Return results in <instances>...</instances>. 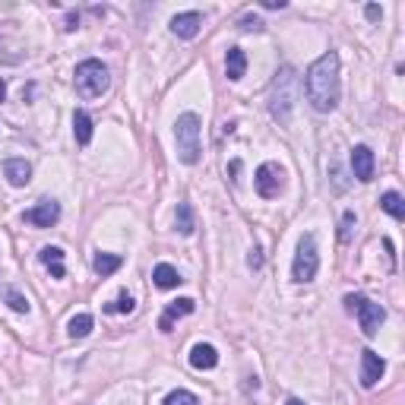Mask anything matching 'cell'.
I'll list each match as a JSON object with an SVG mask.
<instances>
[{
	"mask_svg": "<svg viewBox=\"0 0 405 405\" xmlns=\"http://www.w3.org/2000/svg\"><path fill=\"white\" fill-rule=\"evenodd\" d=\"M304 89H307L310 108L320 111V114H330V111L339 108L342 79H339V54L336 51H326V54H320L310 63L307 76H304Z\"/></svg>",
	"mask_w": 405,
	"mask_h": 405,
	"instance_id": "1",
	"label": "cell"
},
{
	"mask_svg": "<svg viewBox=\"0 0 405 405\" xmlns=\"http://www.w3.org/2000/svg\"><path fill=\"white\" fill-rule=\"evenodd\" d=\"M295 98H298L295 67H279V73L273 76V86H269V114H273L279 124H289Z\"/></svg>",
	"mask_w": 405,
	"mask_h": 405,
	"instance_id": "2",
	"label": "cell"
},
{
	"mask_svg": "<svg viewBox=\"0 0 405 405\" xmlns=\"http://www.w3.org/2000/svg\"><path fill=\"white\" fill-rule=\"evenodd\" d=\"M199 114L184 111V114L174 121V143H178V158L184 165H197L199 155H203V146H199Z\"/></svg>",
	"mask_w": 405,
	"mask_h": 405,
	"instance_id": "3",
	"label": "cell"
},
{
	"mask_svg": "<svg viewBox=\"0 0 405 405\" xmlns=\"http://www.w3.org/2000/svg\"><path fill=\"white\" fill-rule=\"evenodd\" d=\"M73 86H76V92H79V98H98V95H105V92H108V86H111L108 67H105L102 61H95V57H89V61H83V63H76Z\"/></svg>",
	"mask_w": 405,
	"mask_h": 405,
	"instance_id": "4",
	"label": "cell"
},
{
	"mask_svg": "<svg viewBox=\"0 0 405 405\" xmlns=\"http://www.w3.org/2000/svg\"><path fill=\"white\" fill-rule=\"evenodd\" d=\"M316 269H320L316 238H314V234H301V240H298L295 263H291V282H298V285H307V282L316 279Z\"/></svg>",
	"mask_w": 405,
	"mask_h": 405,
	"instance_id": "5",
	"label": "cell"
},
{
	"mask_svg": "<svg viewBox=\"0 0 405 405\" xmlns=\"http://www.w3.org/2000/svg\"><path fill=\"white\" fill-rule=\"evenodd\" d=\"M345 307H349L351 314L358 316V323H361V333L367 339L377 336L380 323L386 320V310L380 307V304H374L371 298H364V295H345Z\"/></svg>",
	"mask_w": 405,
	"mask_h": 405,
	"instance_id": "6",
	"label": "cell"
},
{
	"mask_svg": "<svg viewBox=\"0 0 405 405\" xmlns=\"http://www.w3.org/2000/svg\"><path fill=\"white\" fill-rule=\"evenodd\" d=\"M254 187L263 199H275L282 193V187H285V168L279 162H263L254 174Z\"/></svg>",
	"mask_w": 405,
	"mask_h": 405,
	"instance_id": "7",
	"label": "cell"
},
{
	"mask_svg": "<svg viewBox=\"0 0 405 405\" xmlns=\"http://www.w3.org/2000/svg\"><path fill=\"white\" fill-rule=\"evenodd\" d=\"M22 219L35 228H51L61 222V203H57V199H38L32 209L22 213Z\"/></svg>",
	"mask_w": 405,
	"mask_h": 405,
	"instance_id": "8",
	"label": "cell"
},
{
	"mask_svg": "<svg viewBox=\"0 0 405 405\" xmlns=\"http://www.w3.org/2000/svg\"><path fill=\"white\" fill-rule=\"evenodd\" d=\"M383 374H386V361L374 349H364L361 351V386L364 390H374L383 380Z\"/></svg>",
	"mask_w": 405,
	"mask_h": 405,
	"instance_id": "9",
	"label": "cell"
},
{
	"mask_svg": "<svg viewBox=\"0 0 405 405\" xmlns=\"http://www.w3.org/2000/svg\"><path fill=\"white\" fill-rule=\"evenodd\" d=\"M374 168H377V158H374L371 146H355L351 149V174H355L361 184H371L374 181Z\"/></svg>",
	"mask_w": 405,
	"mask_h": 405,
	"instance_id": "10",
	"label": "cell"
},
{
	"mask_svg": "<svg viewBox=\"0 0 405 405\" xmlns=\"http://www.w3.org/2000/svg\"><path fill=\"white\" fill-rule=\"evenodd\" d=\"M199 29H203V13H197V10L178 13V16L171 20V35H178V38H184V42L197 38Z\"/></svg>",
	"mask_w": 405,
	"mask_h": 405,
	"instance_id": "11",
	"label": "cell"
},
{
	"mask_svg": "<svg viewBox=\"0 0 405 405\" xmlns=\"http://www.w3.org/2000/svg\"><path fill=\"white\" fill-rule=\"evenodd\" d=\"M193 310H197V301H193V298H178V301H171L165 307V314H162V320H158V330H162V333H171L174 320H181V316L193 314Z\"/></svg>",
	"mask_w": 405,
	"mask_h": 405,
	"instance_id": "12",
	"label": "cell"
},
{
	"mask_svg": "<svg viewBox=\"0 0 405 405\" xmlns=\"http://www.w3.org/2000/svg\"><path fill=\"white\" fill-rule=\"evenodd\" d=\"M215 364H219V349L209 342H197L190 349V367H197V371H213Z\"/></svg>",
	"mask_w": 405,
	"mask_h": 405,
	"instance_id": "13",
	"label": "cell"
},
{
	"mask_svg": "<svg viewBox=\"0 0 405 405\" xmlns=\"http://www.w3.org/2000/svg\"><path fill=\"white\" fill-rule=\"evenodd\" d=\"M3 174L13 187H26L32 181V165H29L26 158H7L3 162Z\"/></svg>",
	"mask_w": 405,
	"mask_h": 405,
	"instance_id": "14",
	"label": "cell"
},
{
	"mask_svg": "<svg viewBox=\"0 0 405 405\" xmlns=\"http://www.w3.org/2000/svg\"><path fill=\"white\" fill-rule=\"evenodd\" d=\"M225 73H228V79L231 83H238L240 76L247 73V54H244V48H228V54H225Z\"/></svg>",
	"mask_w": 405,
	"mask_h": 405,
	"instance_id": "15",
	"label": "cell"
},
{
	"mask_svg": "<svg viewBox=\"0 0 405 405\" xmlns=\"http://www.w3.org/2000/svg\"><path fill=\"white\" fill-rule=\"evenodd\" d=\"M152 282H155V289L168 291V289H178L184 279H181V273L171 266V263H158V266L152 269Z\"/></svg>",
	"mask_w": 405,
	"mask_h": 405,
	"instance_id": "16",
	"label": "cell"
},
{
	"mask_svg": "<svg viewBox=\"0 0 405 405\" xmlns=\"http://www.w3.org/2000/svg\"><path fill=\"white\" fill-rule=\"evenodd\" d=\"M121 266H124V257H121V254H95V260H92V269H95L102 279L114 275Z\"/></svg>",
	"mask_w": 405,
	"mask_h": 405,
	"instance_id": "17",
	"label": "cell"
},
{
	"mask_svg": "<svg viewBox=\"0 0 405 405\" xmlns=\"http://www.w3.org/2000/svg\"><path fill=\"white\" fill-rule=\"evenodd\" d=\"M380 209H383L386 215H392L396 222H402L405 219V199H402V193L386 190L383 197H380Z\"/></svg>",
	"mask_w": 405,
	"mask_h": 405,
	"instance_id": "18",
	"label": "cell"
},
{
	"mask_svg": "<svg viewBox=\"0 0 405 405\" xmlns=\"http://www.w3.org/2000/svg\"><path fill=\"white\" fill-rule=\"evenodd\" d=\"M38 260L51 269V275H54V279H63V275H67V269H63V250L61 247H42Z\"/></svg>",
	"mask_w": 405,
	"mask_h": 405,
	"instance_id": "19",
	"label": "cell"
},
{
	"mask_svg": "<svg viewBox=\"0 0 405 405\" xmlns=\"http://www.w3.org/2000/svg\"><path fill=\"white\" fill-rule=\"evenodd\" d=\"M73 137L79 146H89L92 143V117L86 111H76L73 114Z\"/></svg>",
	"mask_w": 405,
	"mask_h": 405,
	"instance_id": "20",
	"label": "cell"
},
{
	"mask_svg": "<svg viewBox=\"0 0 405 405\" xmlns=\"http://www.w3.org/2000/svg\"><path fill=\"white\" fill-rule=\"evenodd\" d=\"M174 228H178L181 234H187V238L197 231V219H193V206H190V203H178V213H174Z\"/></svg>",
	"mask_w": 405,
	"mask_h": 405,
	"instance_id": "21",
	"label": "cell"
},
{
	"mask_svg": "<svg viewBox=\"0 0 405 405\" xmlns=\"http://www.w3.org/2000/svg\"><path fill=\"white\" fill-rule=\"evenodd\" d=\"M92 326H95L92 314H76L73 320L67 323V333H70V339H86L92 333Z\"/></svg>",
	"mask_w": 405,
	"mask_h": 405,
	"instance_id": "22",
	"label": "cell"
},
{
	"mask_svg": "<svg viewBox=\"0 0 405 405\" xmlns=\"http://www.w3.org/2000/svg\"><path fill=\"white\" fill-rule=\"evenodd\" d=\"M0 295H3V301H7L10 310H16V314H29V310H32L29 298L22 295L20 289H13V285H3V291H0Z\"/></svg>",
	"mask_w": 405,
	"mask_h": 405,
	"instance_id": "23",
	"label": "cell"
},
{
	"mask_svg": "<svg viewBox=\"0 0 405 405\" xmlns=\"http://www.w3.org/2000/svg\"><path fill=\"white\" fill-rule=\"evenodd\" d=\"M133 310H137V301L127 291H121L114 304H105V314H133Z\"/></svg>",
	"mask_w": 405,
	"mask_h": 405,
	"instance_id": "24",
	"label": "cell"
},
{
	"mask_svg": "<svg viewBox=\"0 0 405 405\" xmlns=\"http://www.w3.org/2000/svg\"><path fill=\"white\" fill-rule=\"evenodd\" d=\"M355 225H358V215L351 213V209H345V213H342V222H339V240H342V244H351Z\"/></svg>",
	"mask_w": 405,
	"mask_h": 405,
	"instance_id": "25",
	"label": "cell"
},
{
	"mask_svg": "<svg viewBox=\"0 0 405 405\" xmlns=\"http://www.w3.org/2000/svg\"><path fill=\"white\" fill-rule=\"evenodd\" d=\"M162 405H199V399L193 396L190 390H171Z\"/></svg>",
	"mask_w": 405,
	"mask_h": 405,
	"instance_id": "26",
	"label": "cell"
},
{
	"mask_svg": "<svg viewBox=\"0 0 405 405\" xmlns=\"http://www.w3.org/2000/svg\"><path fill=\"white\" fill-rule=\"evenodd\" d=\"M263 26H266V22H263L260 16H254V13L240 16V22H238V29H240V32H263Z\"/></svg>",
	"mask_w": 405,
	"mask_h": 405,
	"instance_id": "27",
	"label": "cell"
},
{
	"mask_svg": "<svg viewBox=\"0 0 405 405\" xmlns=\"http://www.w3.org/2000/svg\"><path fill=\"white\" fill-rule=\"evenodd\" d=\"M247 266L254 269V273H260V269H263V247H260V244H254V247H250V254H247Z\"/></svg>",
	"mask_w": 405,
	"mask_h": 405,
	"instance_id": "28",
	"label": "cell"
},
{
	"mask_svg": "<svg viewBox=\"0 0 405 405\" xmlns=\"http://www.w3.org/2000/svg\"><path fill=\"white\" fill-rule=\"evenodd\" d=\"M364 13H367V20H371V22H377L380 16H383V10H380L377 3H367V7H364Z\"/></svg>",
	"mask_w": 405,
	"mask_h": 405,
	"instance_id": "29",
	"label": "cell"
},
{
	"mask_svg": "<svg viewBox=\"0 0 405 405\" xmlns=\"http://www.w3.org/2000/svg\"><path fill=\"white\" fill-rule=\"evenodd\" d=\"M289 3L285 0H263V10H285Z\"/></svg>",
	"mask_w": 405,
	"mask_h": 405,
	"instance_id": "30",
	"label": "cell"
},
{
	"mask_svg": "<svg viewBox=\"0 0 405 405\" xmlns=\"http://www.w3.org/2000/svg\"><path fill=\"white\" fill-rule=\"evenodd\" d=\"M228 174H231V181H238V174H240V162H238V158H234V162H231V168H228Z\"/></svg>",
	"mask_w": 405,
	"mask_h": 405,
	"instance_id": "31",
	"label": "cell"
},
{
	"mask_svg": "<svg viewBox=\"0 0 405 405\" xmlns=\"http://www.w3.org/2000/svg\"><path fill=\"white\" fill-rule=\"evenodd\" d=\"M76 26H79V16H76V13H70V16H67V29H70V32H73Z\"/></svg>",
	"mask_w": 405,
	"mask_h": 405,
	"instance_id": "32",
	"label": "cell"
},
{
	"mask_svg": "<svg viewBox=\"0 0 405 405\" xmlns=\"http://www.w3.org/2000/svg\"><path fill=\"white\" fill-rule=\"evenodd\" d=\"M3 98H7V83L0 79V102H3Z\"/></svg>",
	"mask_w": 405,
	"mask_h": 405,
	"instance_id": "33",
	"label": "cell"
},
{
	"mask_svg": "<svg viewBox=\"0 0 405 405\" xmlns=\"http://www.w3.org/2000/svg\"><path fill=\"white\" fill-rule=\"evenodd\" d=\"M285 405H307V402H301V399H289Z\"/></svg>",
	"mask_w": 405,
	"mask_h": 405,
	"instance_id": "34",
	"label": "cell"
}]
</instances>
